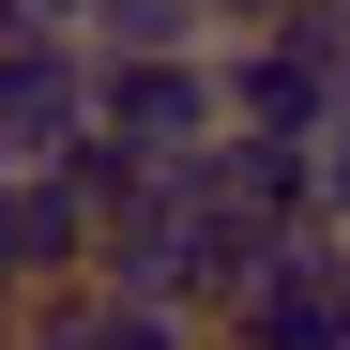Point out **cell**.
Returning a JSON list of instances; mask_svg holds the SVG:
<instances>
[{
  "label": "cell",
  "instance_id": "cell-1",
  "mask_svg": "<svg viewBox=\"0 0 350 350\" xmlns=\"http://www.w3.org/2000/svg\"><path fill=\"white\" fill-rule=\"evenodd\" d=\"M107 167H213L228 152V46H167V62H107Z\"/></svg>",
  "mask_w": 350,
  "mask_h": 350
},
{
  "label": "cell",
  "instance_id": "cell-2",
  "mask_svg": "<svg viewBox=\"0 0 350 350\" xmlns=\"http://www.w3.org/2000/svg\"><path fill=\"white\" fill-rule=\"evenodd\" d=\"M92 137H107V46L0 31V183H16V167H77Z\"/></svg>",
  "mask_w": 350,
  "mask_h": 350
},
{
  "label": "cell",
  "instance_id": "cell-3",
  "mask_svg": "<svg viewBox=\"0 0 350 350\" xmlns=\"http://www.w3.org/2000/svg\"><path fill=\"white\" fill-rule=\"evenodd\" d=\"M107 62H167V46H213V0H92Z\"/></svg>",
  "mask_w": 350,
  "mask_h": 350
}]
</instances>
